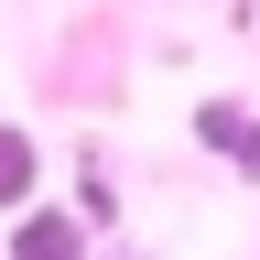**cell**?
<instances>
[{
  "instance_id": "6da1fadb",
  "label": "cell",
  "mask_w": 260,
  "mask_h": 260,
  "mask_svg": "<svg viewBox=\"0 0 260 260\" xmlns=\"http://www.w3.org/2000/svg\"><path fill=\"white\" fill-rule=\"evenodd\" d=\"M22 260H76V228L65 217H22Z\"/></svg>"
},
{
  "instance_id": "7a4b0ae2",
  "label": "cell",
  "mask_w": 260,
  "mask_h": 260,
  "mask_svg": "<svg viewBox=\"0 0 260 260\" xmlns=\"http://www.w3.org/2000/svg\"><path fill=\"white\" fill-rule=\"evenodd\" d=\"M22 195H32V152L0 130V206H22Z\"/></svg>"
}]
</instances>
